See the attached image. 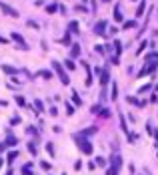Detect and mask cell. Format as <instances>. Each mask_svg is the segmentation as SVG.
Segmentation results:
<instances>
[{"instance_id": "6da1fadb", "label": "cell", "mask_w": 158, "mask_h": 175, "mask_svg": "<svg viewBox=\"0 0 158 175\" xmlns=\"http://www.w3.org/2000/svg\"><path fill=\"white\" fill-rule=\"evenodd\" d=\"M74 141H76L78 149H80V151H82L84 155H90V153H92V149H94V147H92V143L88 141L86 137H80V135L76 133V135H74Z\"/></svg>"}, {"instance_id": "7a4b0ae2", "label": "cell", "mask_w": 158, "mask_h": 175, "mask_svg": "<svg viewBox=\"0 0 158 175\" xmlns=\"http://www.w3.org/2000/svg\"><path fill=\"white\" fill-rule=\"evenodd\" d=\"M52 68H54V73L60 77V83L62 85H70V79H68V73H66L64 68H62V65H60L58 61H52Z\"/></svg>"}, {"instance_id": "3957f363", "label": "cell", "mask_w": 158, "mask_h": 175, "mask_svg": "<svg viewBox=\"0 0 158 175\" xmlns=\"http://www.w3.org/2000/svg\"><path fill=\"white\" fill-rule=\"evenodd\" d=\"M156 68H158V61H156V62H152V65H146V67H144V68H142V71L138 73V77L142 79L144 74H150V73H154Z\"/></svg>"}, {"instance_id": "277c9868", "label": "cell", "mask_w": 158, "mask_h": 175, "mask_svg": "<svg viewBox=\"0 0 158 175\" xmlns=\"http://www.w3.org/2000/svg\"><path fill=\"white\" fill-rule=\"evenodd\" d=\"M0 10H2L4 14H8V16H16V18H18V12H16V10H14L12 6L4 4V2H0Z\"/></svg>"}, {"instance_id": "5b68a950", "label": "cell", "mask_w": 158, "mask_h": 175, "mask_svg": "<svg viewBox=\"0 0 158 175\" xmlns=\"http://www.w3.org/2000/svg\"><path fill=\"white\" fill-rule=\"evenodd\" d=\"M106 24H108L106 20H98V22H96V26H94V32H96V34H104Z\"/></svg>"}, {"instance_id": "8992f818", "label": "cell", "mask_w": 158, "mask_h": 175, "mask_svg": "<svg viewBox=\"0 0 158 175\" xmlns=\"http://www.w3.org/2000/svg\"><path fill=\"white\" fill-rule=\"evenodd\" d=\"M82 67L86 68V87H90V85H92V73H90V67H88L86 62H82Z\"/></svg>"}, {"instance_id": "52a82bcc", "label": "cell", "mask_w": 158, "mask_h": 175, "mask_svg": "<svg viewBox=\"0 0 158 175\" xmlns=\"http://www.w3.org/2000/svg\"><path fill=\"white\" fill-rule=\"evenodd\" d=\"M96 131H98L96 127H86V129H82V131H80V137H90V135H94Z\"/></svg>"}, {"instance_id": "ba28073f", "label": "cell", "mask_w": 158, "mask_h": 175, "mask_svg": "<svg viewBox=\"0 0 158 175\" xmlns=\"http://www.w3.org/2000/svg\"><path fill=\"white\" fill-rule=\"evenodd\" d=\"M12 38L20 42V48H22V50H26V48H28V47H26V42H24V38H22V36H20L18 32H12Z\"/></svg>"}, {"instance_id": "9c48e42d", "label": "cell", "mask_w": 158, "mask_h": 175, "mask_svg": "<svg viewBox=\"0 0 158 175\" xmlns=\"http://www.w3.org/2000/svg\"><path fill=\"white\" fill-rule=\"evenodd\" d=\"M108 79H110L108 68H104V71H102V77H100V85H102V87H106V85H108Z\"/></svg>"}, {"instance_id": "30bf717a", "label": "cell", "mask_w": 158, "mask_h": 175, "mask_svg": "<svg viewBox=\"0 0 158 175\" xmlns=\"http://www.w3.org/2000/svg\"><path fill=\"white\" fill-rule=\"evenodd\" d=\"M68 32H70V34H78V22H76V20H72L70 24H68Z\"/></svg>"}, {"instance_id": "8fae6325", "label": "cell", "mask_w": 158, "mask_h": 175, "mask_svg": "<svg viewBox=\"0 0 158 175\" xmlns=\"http://www.w3.org/2000/svg\"><path fill=\"white\" fill-rule=\"evenodd\" d=\"M16 143H18V139H16L14 135H8V139H6V143H4V145H6V147H14Z\"/></svg>"}, {"instance_id": "7c38bea8", "label": "cell", "mask_w": 158, "mask_h": 175, "mask_svg": "<svg viewBox=\"0 0 158 175\" xmlns=\"http://www.w3.org/2000/svg\"><path fill=\"white\" fill-rule=\"evenodd\" d=\"M110 163L114 165V167L120 169V165H122V161H120V155H114V157H110Z\"/></svg>"}, {"instance_id": "4fadbf2b", "label": "cell", "mask_w": 158, "mask_h": 175, "mask_svg": "<svg viewBox=\"0 0 158 175\" xmlns=\"http://www.w3.org/2000/svg\"><path fill=\"white\" fill-rule=\"evenodd\" d=\"M22 175H34L32 173V163H26V165L22 167Z\"/></svg>"}, {"instance_id": "5bb4252c", "label": "cell", "mask_w": 158, "mask_h": 175, "mask_svg": "<svg viewBox=\"0 0 158 175\" xmlns=\"http://www.w3.org/2000/svg\"><path fill=\"white\" fill-rule=\"evenodd\" d=\"M72 103L76 105V107H80V105H82V99L78 97V93H76V91H72Z\"/></svg>"}, {"instance_id": "9a60e30c", "label": "cell", "mask_w": 158, "mask_h": 175, "mask_svg": "<svg viewBox=\"0 0 158 175\" xmlns=\"http://www.w3.org/2000/svg\"><path fill=\"white\" fill-rule=\"evenodd\" d=\"M114 20H122V12H120V4L114 6Z\"/></svg>"}, {"instance_id": "2e32d148", "label": "cell", "mask_w": 158, "mask_h": 175, "mask_svg": "<svg viewBox=\"0 0 158 175\" xmlns=\"http://www.w3.org/2000/svg\"><path fill=\"white\" fill-rule=\"evenodd\" d=\"M144 8H146V0H142V2H140V6L136 8V16H138V18L142 16V12H144Z\"/></svg>"}, {"instance_id": "e0dca14e", "label": "cell", "mask_w": 158, "mask_h": 175, "mask_svg": "<svg viewBox=\"0 0 158 175\" xmlns=\"http://www.w3.org/2000/svg\"><path fill=\"white\" fill-rule=\"evenodd\" d=\"M2 71H4V73H8V74H16V68L10 67V65H2Z\"/></svg>"}, {"instance_id": "ac0fdd59", "label": "cell", "mask_w": 158, "mask_h": 175, "mask_svg": "<svg viewBox=\"0 0 158 175\" xmlns=\"http://www.w3.org/2000/svg\"><path fill=\"white\" fill-rule=\"evenodd\" d=\"M38 77H44V79H52V71H38Z\"/></svg>"}, {"instance_id": "d6986e66", "label": "cell", "mask_w": 158, "mask_h": 175, "mask_svg": "<svg viewBox=\"0 0 158 175\" xmlns=\"http://www.w3.org/2000/svg\"><path fill=\"white\" fill-rule=\"evenodd\" d=\"M120 50H122V42H120V41H114V53H116L114 56H118Z\"/></svg>"}, {"instance_id": "ffe728a7", "label": "cell", "mask_w": 158, "mask_h": 175, "mask_svg": "<svg viewBox=\"0 0 158 175\" xmlns=\"http://www.w3.org/2000/svg\"><path fill=\"white\" fill-rule=\"evenodd\" d=\"M118 171H120L118 167H114V165H110V167L106 169V175H118Z\"/></svg>"}, {"instance_id": "44dd1931", "label": "cell", "mask_w": 158, "mask_h": 175, "mask_svg": "<svg viewBox=\"0 0 158 175\" xmlns=\"http://www.w3.org/2000/svg\"><path fill=\"white\" fill-rule=\"evenodd\" d=\"M14 159H18V149H16V151H10V153H8V163H12Z\"/></svg>"}, {"instance_id": "7402d4cb", "label": "cell", "mask_w": 158, "mask_h": 175, "mask_svg": "<svg viewBox=\"0 0 158 175\" xmlns=\"http://www.w3.org/2000/svg\"><path fill=\"white\" fill-rule=\"evenodd\" d=\"M70 54H72V59H74V56H78V54H80V44H72V50H70Z\"/></svg>"}, {"instance_id": "603a6c76", "label": "cell", "mask_w": 158, "mask_h": 175, "mask_svg": "<svg viewBox=\"0 0 158 175\" xmlns=\"http://www.w3.org/2000/svg\"><path fill=\"white\" fill-rule=\"evenodd\" d=\"M34 107H36V113H42V111H44V105H42V101H38V99L34 101Z\"/></svg>"}, {"instance_id": "cb8c5ba5", "label": "cell", "mask_w": 158, "mask_h": 175, "mask_svg": "<svg viewBox=\"0 0 158 175\" xmlns=\"http://www.w3.org/2000/svg\"><path fill=\"white\" fill-rule=\"evenodd\" d=\"M28 151H30L32 155H36V153H38V149H36V143H34V141H30V143H28Z\"/></svg>"}, {"instance_id": "d4e9b609", "label": "cell", "mask_w": 158, "mask_h": 175, "mask_svg": "<svg viewBox=\"0 0 158 175\" xmlns=\"http://www.w3.org/2000/svg\"><path fill=\"white\" fill-rule=\"evenodd\" d=\"M66 68H70V71H74V68H76V65H74V61H72V59H66Z\"/></svg>"}, {"instance_id": "484cf974", "label": "cell", "mask_w": 158, "mask_h": 175, "mask_svg": "<svg viewBox=\"0 0 158 175\" xmlns=\"http://www.w3.org/2000/svg\"><path fill=\"white\" fill-rule=\"evenodd\" d=\"M136 26V20H126L124 22V30H128V28H134Z\"/></svg>"}, {"instance_id": "4316f807", "label": "cell", "mask_w": 158, "mask_h": 175, "mask_svg": "<svg viewBox=\"0 0 158 175\" xmlns=\"http://www.w3.org/2000/svg\"><path fill=\"white\" fill-rule=\"evenodd\" d=\"M100 111H102V107H100V105H92V107H90V113H94V115H98Z\"/></svg>"}, {"instance_id": "83f0119b", "label": "cell", "mask_w": 158, "mask_h": 175, "mask_svg": "<svg viewBox=\"0 0 158 175\" xmlns=\"http://www.w3.org/2000/svg\"><path fill=\"white\" fill-rule=\"evenodd\" d=\"M40 167L44 169V171H50V169H52V165H50L48 161H42V163H40Z\"/></svg>"}, {"instance_id": "f1b7e54d", "label": "cell", "mask_w": 158, "mask_h": 175, "mask_svg": "<svg viewBox=\"0 0 158 175\" xmlns=\"http://www.w3.org/2000/svg\"><path fill=\"white\" fill-rule=\"evenodd\" d=\"M154 59H158V53H150L144 56V61H154Z\"/></svg>"}, {"instance_id": "f546056e", "label": "cell", "mask_w": 158, "mask_h": 175, "mask_svg": "<svg viewBox=\"0 0 158 175\" xmlns=\"http://www.w3.org/2000/svg\"><path fill=\"white\" fill-rule=\"evenodd\" d=\"M116 91H118V85H116V83H112V101H114V99H116Z\"/></svg>"}, {"instance_id": "4dcf8cb0", "label": "cell", "mask_w": 158, "mask_h": 175, "mask_svg": "<svg viewBox=\"0 0 158 175\" xmlns=\"http://www.w3.org/2000/svg\"><path fill=\"white\" fill-rule=\"evenodd\" d=\"M146 47H148V42H146V41H142V42H140V47H138V50H136V54H140Z\"/></svg>"}, {"instance_id": "1f68e13d", "label": "cell", "mask_w": 158, "mask_h": 175, "mask_svg": "<svg viewBox=\"0 0 158 175\" xmlns=\"http://www.w3.org/2000/svg\"><path fill=\"white\" fill-rule=\"evenodd\" d=\"M46 151L52 155V157H54V153H56V151H54V145H52V143H46Z\"/></svg>"}, {"instance_id": "d6a6232c", "label": "cell", "mask_w": 158, "mask_h": 175, "mask_svg": "<svg viewBox=\"0 0 158 175\" xmlns=\"http://www.w3.org/2000/svg\"><path fill=\"white\" fill-rule=\"evenodd\" d=\"M66 113H68V115H74V105L66 103Z\"/></svg>"}, {"instance_id": "836d02e7", "label": "cell", "mask_w": 158, "mask_h": 175, "mask_svg": "<svg viewBox=\"0 0 158 175\" xmlns=\"http://www.w3.org/2000/svg\"><path fill=\"white\" fill-rule=\"evenodd\" d=\"M120 127H122V131H124V133H128V127H126V121H124V117H120Z\"/></svg>"}, {"instance_id": "e575fe53", "label": "cell", "mask_w": 158, "mask_h": 175, "mask_svg": "<svg viewBox=\"0 0 158 175\" xmlns=\"http://www.w3.org/2000/svg\"><path fill=\"white\" fill-rule=\"evenodd\" d=\"M126 135H128V141H130V143H134L136 139H138V135H136V133H126Z\"/></svg>"}, {"instance_id": "d590c367", "label": "cell", "mask_w": 158, "mask_h": 175, "mask_svg": "<svg viewBox=\"0 0 158 175\" xmlns=\"http://www.w3.org/2000/svg\"><path fill=\"white\" fill-rule=\"evenodd\" d=\"M62 44H70V32L64 34V38H62Z\"/></svg>"}, {"instance_id": "8d00e7d4", "label": "cell", "mask_w": 158, "mask_h": 175, "mask_svg": "<svg viewBox=\"0 0 158 175\" xmlns=\"http://www.w3.org/2000/svg\"><path fill=\"white\" fill-rule=\"evenodd\" d=\"M146 91H150V85H144V87H140V91H138V95H144Z\"/></svg>"}, {"instance_id": "74e56055", "label": "cell", "mask_w": 158, "mask_h": 175, "mask_svg": "<svg viewBox=\"0 0 158 175\" xmlns=\"http://www.w3.org/2000/svg\"><path fill=\"white\" fill-rule=\"evenodd\" d=\"M16 103H18L20 107H24V105H26V103H24V99H22V97H20V95H16Z\"/></svg>"}, {"instance_id": "f35d334b", "label": "cell", "mask_w": 158, "mask_h": 175, "mask_svg": "<svg viewBox=\"0 0 158 175\" xmlns=\"http://www.w3.org/2000/svg\"><path fill=\"white\" fill-rule=\"evenodd\" d=\"M56 8H58V4H50V6H46L48 12H56Z\"/></svg>"}, {"instance_id": "ab89813d", "label": "cell", "mask_w": 158, "mask_h": 175, "mask_svg": "<svg viewBox=\"0 0 158 175\" xmlns=\"http://www.w3.org/2000/svg\"><path fill=\"white\" fill-rule=\"evenodd\" d=\"M104 163H106L104 157H96V165H104Z\"/></svg>"}, {"instance_id": "60d3db41", "label": "cell", "mask_w": 158, "mask_h": 175, "mask_svg": "<svg viewBox=\"0 0 158 175\" xmlns=\"http://www.w3.org/2000/svg\"><path fill=\"white\" fill-rule=\"evenodd\" d=\"M26 24H28V26H32V28H38V22H34V20H28Z\"/></svg>"}, {"instance_id": "b9f144b4", "label": "cell", "mask_w": 158, "mask_h": 175, "mask_svg": "<svg viewBox=\"0 0 158 175\" xmlns=\"http://www.w3.org/2000/svg\"><path fill=\"white\" fill-rule=\"evenodd\" d=\"M50 115H52V117H56V115H58V109H56V107H50Z\"/></svg>"}, {"instance_id": "7bdbcfd3", "label": "cell", "mask_w": 158, "mask_h": 175, "mask_svg": "<svg viewBox=\"0 0 158 175\" xmlns=\"http://www.w3.org/2000/svg\"><path fill=\"white\" fill-rule=\"evenodd\" d=\"M28 135H32V137H36L38 133H36V129H34V127H30V129H28Z\"/></svg>"}, {"instance_id": "ee69618b", "label": "cell", "mask_w": 158, "mask_h": 175, "mask_svg": "<svg viewBox=\"0 0 158 175\" xmlns=\"http://www.w3.org/2000/svg\"><path fill=\"white\" fill-rule=\"evenodd\" d=\"M74 169H76V171H78V169H82V161H76V163H74Z\"/></svg>"}, {"instance_id": "f6af8a7d", "label": "cell", "mask_w": 158, "mask_h": 175, "mask_svg": "<svg viewBox=\"0 0 158 175\" xmlns=\"http://www.w3.org/2000/svg\"><path fill=\"white\" fill-rule=\"evenodd\" d=\"M10 123H12V125H18V123H20V117H14V119H12Z\"/></svg>"}, {"instance_id": "bcb514c9", "label": "cell", "mask_w": 158, "mask_h": 175, "mask_svg": "<svg viewBox=\"0 0 158 175\" xmlns=\"http://www.w3.org/2000/svg\"><path fill=\"white\" fill-rule=\"evenodd\" d=\"M0 42H2V44H8V38H4V36H0Z\"/></svg>"}, {"instance_id": "7dc6e473", "label": "cell", "mask_w": 158, "mask_h": 175, "mask_svg": "<svg viewBox=\"0 0 158 175\" xmlns=\"http://www.w3.org/2000/svg\"><path fill=\"white\" fill-rule=\"evenodd\" d=\"M4 149H6V145H4V143H2V145H0V153H2V151H4Z\"/></svg>"}, {"instance_id": "c3c4849f", "label": "cell", "mask_w": 158, "mask_h": 175, "mask_svg": "<svg viewBox=\"0 0 158 175\" xmlns=\"http://www.w3.org/2000/svg\"><path fill=\"white\" fill-rule=\"evenodd\" d=\"M154 137H156V141H158V131H154Z\"/></svg>"}, {"instance_id": "681fc988", "label": "cell", "mask_w": 158, "mask_h": 175, "mask_svg": "<svg viewBox=\"0 0 158 175\" xmlns=\"http://www.w3.org/2000/svg\"><path fill=\"white\" fill-rule=\"evenodd\" d=\"M0 167H2V159H0Z\"/></svg>"}]
</instances>
